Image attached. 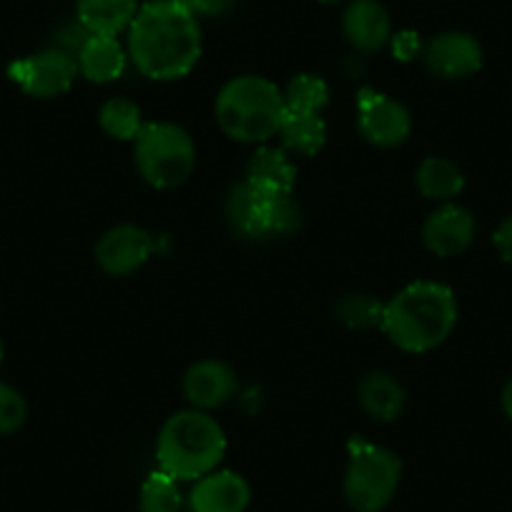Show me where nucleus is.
Returning <instances> with one entry per match:
<instances>
[{"instance_id":"obj_1","label":"nucleus","mask_w":512,"mask_h":512,"mask_svg":"<svg viewBox=\"0 0 512 512\" xmlns=\"http://www.w3.org/2000/svg\"><path fill=\"white\" fill-rule=\"evenodd\" d=\"M201 26L176 0L144 3L126 31V51L151 81H179L201 58Z\"/></svg>"},{"instance_id":"obj_2","label":"nucleus","mask_w":512,"mask_h":512,"mask_svg":"<svg viewBox=\"0 0 512 512\" xmlns=\"http://www.w3.org/2000/svg\"><path fill=\"white\" fill-rule=\"evenodd\" d=\"M457 324V297L447 284H407L390 302H384L382 332L407 354H427L447 342Z\"/></svg>"},{"instance_id":"obj_3","label":"nucleus","mask_w":512,"mask_h":512,"mask_svg":"<svg viewBox=\"0 0 512 512\" xmlns=\"http://www.w3.org/2000/svg\"><path fill=\"white\" fill-rule=\"evenodd\" d=\"M214 116L219 128L239 144H267L279 136L287 103L277 83L264 76H236L216 93Z\"/></svg>"},{"instance_id":"obj_4","label":"nucleus","mask_w":512,"mask_h":512,"mask_svg":"<svg viewBox=\"0 0 512 512\" xmlns=\"http://www.w3.org/2000/svg\"><path fill=\"white\" fill-rule=\"evenodd\" d=\"M226 455L224 427L201 410H181L161 425L156 437L159 470L179 482H196L214 472Z\"/></svg>"},{"instance_id":"obj_5","label":"nucleus","mask_w":512,"mask_h":512,"mask_svg":"<svg viewBox=\"0 0 512 512\" xmlns=\"http://www.w3.org/2000/svg\"><path fill=\"white\" fill-rule=\"evenodd\" d=\"M134 161L151 189L169 191L186 184L194 174L196 144L179 123L151 121L134 139Z\"/></svg>"},{"instance_id":"obj_6","label":"nucleus","mask_w":512,"mask_h":512,"mask_svg":"<svg viewBox=\"0 0 512 512\" xmlns=\"http://www.w3.org/2000/svg\"><path fill=\"white\" fill-rule=\"evenodd\" d=\"M226 221L241 239L262 241L287 236L302 226V206L292 194H267L241 179L226 194Z\"/></svg>"},{"instance_id":"obj_7","label":"nucleus","mask_w":512,"mask_h":512,"mask_svg":"<svg viewBox=\"0 0 512 512\" xmlns=\"http://www.w3.org/2000/svg\"><path fill=\"white\" fill-rule=\"evenodd\" d=\"M402 462L387 447L364 440L349 442V462L344 472V500L357 512H379L400 490Z\"/></svg>"},{"instance_id":"obj_8","label":"nucleus","mask_w":512,"mask_h":512,"mask_svg":"<svg viewBox=\"0 0 512 512\" xmlns=\"http://www.w3.org/2000/svg\"><path fill=\"white\" fill-rule=\"evenodd\" d=\"M8 76L28 96L56 98L61 93L71 91L76 76H81V73H78L76 56L71 51H66V48H46V51H38L33 56L11 63Z\"/></svg>"},{"instance_id":"obj_9","label":"nucleus","mask_w":512,"mask_h":512,"mask_svg":"<svg viewBox=\"0 0 512 512\" xmlns=\"http://www.w3.org/2000/svg\"><path fill=\"white\" fill-rule=\"evenodd\" d=\"M357 128L364 141L377 149H397L412 134V116L400 101L362 88L357 96Z\"/></svg>"},{"instance_id":"obj_10","label":"nucleus","mask_w":512,"mask_h":512,"mask_svg":"<svg viewBox=\"0 0 512 512\" xmlns=\"http://www.w3.org/2000/svg\"><path fill=\"white\" fill-rule=\"evenodd\" d=\"M420 58L440 81H462L482 68V46L465 31H442L425 43Z\"/></svg>"},{"instance_id":"obj_11","label":"nucleus","mask_w":512,"mask_h":512,"mask_svg":"<svg viewBox=\"0 0 512 512\" xmlns=\"http://www.w3.org/2000/svg\"><path fill=\"white\" fill-rule=\"evenodd\" d=\"M154 254V236L136 224L108 229L96 244V262L108 277H128L139 272Z\"/></svg>"},{"instance_id":"obj_12","label":"nucleus","mask_w":512,"mask_h":512,"mask_svg":"<svg viewBox=\"0 0 512 512\" xmlns=\"http://www.w3.org/2000/svg\"><path fill=\"white\" fill-rule=\"evenodd\" d=\"M239 390V377L221 359H199L186 369L181 379V392L191 410L209 412L224 407Z\"/></svg>"},{"instance_id":"obj_13","label":"nucleus","mask_w":512,"mask_h":512,"mask_svg":"<svg viewBox=\"0 0 512 512\" xmlns=\"http://www.w3.org/2000/svg\"><path fill=\"white\" fill-rule=\"evenodd\" d=\"M477 221L470 209L460 204H445L432 211L422 224V241L435 256H457L475 241Z\"/></svg>"},{"instance_id":"obj_14","label":"nucleus","mask_w":512,"mask_h":512,"mask_svg":"<svg viewBox=\"0 0 512 512\" xmlns=\"http://www.w3.org/2000/svg\"><path fill=\"white\" fill-rule=\"evenodd\" d=\"M342 33L354 51L374 53L390 46L392 18L379 0H349L342 13Z\"/></svg>"},{"instance_id":"obj_15","label":"nucleus","mask_w":512,"mask_h":512,"mask_svg":"<svg viewBox=\"0 0 512 512\" xmlns=\"http://www.w3.org/2000/svg\"><path fill=\"white\" fill-rule=\"evenodd\" d=\"M249 502V482L231 470L209 472L196 480L189 492L191 512H244Z\"/></svg>"},{"instance_id":"obj_16","label":"nucleus","mask_w":512,"mask_h":512,"mask_svg":"<svg viewBox=\"0 0 512 512\" xmlns=\"http://www.w3.org/2000/svg\"><path fill=\"white\" fill-rule=\"evenodd\" d=\"M78 73L91 83H113L123 76L128 51L113 36H88L76 53Z\"/></svg>"},{"instance_id":"obj_17","label":"nucleus","mask_w":512,"mask_h":512,"mask_svg":"<svg viewBox=\"0 0 512 512\" xmlns=\"http://www.w3.org/2000/svg\"><path fill=\"white\" fill-rule=\"evenodd\" d=\"M359 405L374 422H395L405 412L407 390L390 372L374 369L359 382Z\"/></svg>"},{"instance_id":"obj_18","label":"nucleus","mask_w":512,"mask_h":512,"mask_svg":"<svg viewBox=\"0 0 512 512\" xmlns=\"http://www.w3.org/2000/svg\"><path fill=\"white\" fill-rule=\"evenodd\" d=\"M139 0H76V21L88 36L126 33L139 13Z\"/></svg>"},{"instance_id":"obj_19","label":"nucleus","mask_w":512,"mask_h":512,"mask_svg":"<svg viewBox=\"0 0 512 512\" xmlns=\"http://www.w3.org/2000/svg\"><path fill=\"white\" fill-rule=\"evenodd\" d=\"M244 181L267 194H292L297 186V164L284 149L262 146L246 164Z\"/></svg>"},{"instance_id":"obj_20","label":"nucleus","mask_w":512,"mask_h":512,"mask_svg":"<svg viewBox=\"0 0 512 512\" xmlns=\"http://www.w3.org/2000/svg\"><path fill=\"white\" fill-rule=\"evenodd\" d=\"M327 136V123L322 113L287 111L279 128L282 149L294 156H317L327 144Z\"/></svg>"},{"instance_id":"obj_21","label":"nucleus","mask_w":512,"mask_h":512,"mask_svg":"<svg viewBox=\"0 0 512 512\" xmlns=\"http://www.w3.org/2000/svg\"><path fill=\"white\" fill-rule=\"evenodd\" d=\"M415 184L425 199L450 201L465 189V174L455 161L445 156H427L415 171Z\"/></svg>"},{"instance_id":"obj_22","label":"nucleus","mask_w":512,"mask_h":512,"mask_svg":"<svg viewBox=\"0 0 512 512\" xmlns=\"http://www.w3.org/2000/svg\"><path fill=\"white\" fill-rule=\"evenodd\" d=\"M98 123H101L103 134L116 141H134L144 128L139 103L123 96H113L103 103L98 111Z\"/></svg>"},{"instance_id":"obj_23","label":"nucleus","mask_w":512,"mask_h":512,"mask_svg":"<svg viewBox=\"0 0 512 512\" xmlns=\"http://www.w3.org/2000/svg\"><path fill=\"white\" fill-rule=\"evenodd\" d=\"M287 111L297 113H322L329 103V86L324 78L314 73H299L284 88Z\"/></svg>"},{"instance_id":"obj_24","label":"nucleus","mask_w":512,"mask_h":512,"mask_svg":"<svg viewBox=\"0 0 512 512\" xmlns=\"http://www.w3.org/2000/svg\"><path fill=\"white\" fill-rule=\"evenodd\" d=\"M337 319L349 329H374L382 327V314H384V304L377 302L372 294H347L337 302Z\"/></svg>"},{"instance_id":"obj_25","label":"nucleus","mask_w":512,"mask_h":512,"mask_svg":"<svg viewBox=\"0 0 512 512\" xmlns=\"http://www.w3.org/2000/svg\"><path fill=\"white\" fill-rule=\"evenodd\" d=\"M141 512H179L181 510V490L179 480H174L166 472H154L146 477L139 492Z\"/></svg>"},{"instance_id":"obj_26","label":"nucleus","mask_w":512,"mask_h":512,"mask_svg":"<svg viewBox=\"0 0 512 512\" xmlns=\"http://www.w3.org/2000/svg\"><path fill=\"white\" fill-rule=\"evenodd\" d=\"M28 405L18 390L11 384L0 382V435H11L26 425Z\"/></svg>"},{"instance_id":"obj_27","label":"nucleus","mask_w":512,"mask_h":512,"mask_svg":"<svg viewBox=\"0 0 512 512\" xmlns=\"http://www.w3.org/2000/svg\"><path fill=\"white\" fill-rule=\"evenodd\" d=\"M390 46H392V53H395L397 61L410 63V61H415V58L422 56V48H425V43H422L420 33L397 31V33H392Z\"/></svg>"},{"instance_id":"obj_28","label":"nucleus","mask_w":512,"mask_h":512,"mask_svg":"<svg viewBox=\"0 0 512 512\" xmlns=\"http://www.w3.org/2000/svg\"><path fill=\"white\" fill-rule=\"evenodd\" d=\"M191 16L196 18H216V16H224V13L231 11L234 6V0H176Z\"/></svg>"},{"instance_id":"obj_29","label":"nucleus","mask_w":512,"mask_h":512,"mask_svg":"<svg viewBox=\"0 0 512 512\" xmlns=\"http://www.w3.org/2000/svg\"><path fill=\"white\" fill-rule=\"evenodd\" d=\"M492 244H495L497 254L502 256V262L512 264V216H507L492 234Z\"/></svg>"},{"instance_id":"obj_30","label":"nucleus","mask_w":512,"mask_h":512,"mask_svg":"<svg viewBox=\"0 0 512 512\" xmlns=\"http://www.w3.org/2000/svg\"><path fill=\"white\" fill-rule=\"evenodd\" d=\"M500 402H502V412H505L507 420L512 422V377H510V382L505 384V390H502Z\"/></svg>"},{"instance_id":"obj_31","label":"nucleus","mask_w":512,"mask_h":512,"mask_svg":"<svg viewBox=\"0 0 512 512\" xmlns=\"http://www.w3.org/2000/svg\"><path fill=\"white\" fill-rule=\"evenodd\" d=\"M319 3H344V0H319Z\"/></svg>"},{"instance_id":"obj_32","label":"nucleus","mask_w":512,"mask_h":512,"mask_svg":"<svg viewBox=\"0 0 512 512\" xmlns=\"http://www.w3.org/2000/svg\"><path fill=\"white\" fill-rule=\"evenodd\" d=\"M0 364H3V344H0Z\"/></svg>"},{"instance_id":"obj_33","label":"nucleus","mask_w":512,"mask_h":512,"mask_svg":"<svg viewBox=\"0 0 512 512\" xmlns=\"http://www.w3.org/2000/svg\"><path fill=\"white\" fill-rule=\"evenodd\" d=\"M146 3H156V0H146Z\"/></svg>"}]
</instances>
